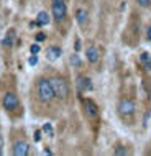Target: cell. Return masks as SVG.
I'll return each mask as SVG.
<instances>
[{
  "label": "cell",
  "instance_id": "cell-1",
  "mask_svg": "<svg viewBox=\"0 0 151 156\" xmlns=\"http://www.w3.org/2000/svg\"><path fill=\"white\" fill-rule=\"evenodd\" d=\"M36 90H38V97H40L41 102L48 104L54 99V90H53V86H51L49 79H40L38 86H36Z\"/></svg>",
  "mask_w": 151,
  "mask_h": 156
},
{
  "label": "cell",
  "instance_id": "cell-2",
  "mask_svg": "<svg viewBox=\"0 0 151 156\" xmlns=\"http://www.w3.org/2000/svg\"><path fill=\"white\" fill-rule=\"evenodd\" d=\"M51 86H53V90H54V97H58V99H61V100L68 99L69 86L62 77H53L51 79Z\"/></svg>",
  "mask_w": 151,
  "mask_h": 156
},
{
  "label": "cell",
  "instance_id": "cell-3",
  "mask_svg": "<svg viewBox=\"0 0 151 156\" xmlns=\"http://www.w3.org/2000/svg\"><path fill=\"white\" fill-rule=\"evenodd\" d=\"M135 108L136 105L132 99H120L118 100V105H117V112L121 119H128V117H133L135 113Z\"/></svg>",
  "mask_w": 151,
  "mask_h": 156
},
{
  "label": "cell",
  "instance_id": "cell-4",
  "mask_svg": "<svg viewBox=\"0 0 151 156\" xmlns=\"http://www.w3.org/2000/svg\"><path fill=\"white\" fill-rule=\"evenodd\" d=\"M51 13H53L54 22H58V23H61L62 20L66 18V15H68V7H66L64 0H53Z\"/></svg>",
  "mask_w": 151,
  "mask_h": 156
},
{
  "label": "cell",
  "instance_id": "cell-5",
  "mask_svg": "<svg viewBox=\"0 0 151 156\" xmlns=\"http://www.w3.org/2000/svg\"><path fill=\"white\" fill-rule=\"evenodd\" d=\"M82 107H84V112H86V115H87V119H90V120H97L99 119V105L94 102V100H90V99H82Z\"/></svg>",
  "mask_w": 151,
  "mask_h": 156
},
{
  "label": "cell",
  "instance_id": "cell-6",
  "mask_svg": "<svg viewBox=\"0 0 151 156\" xmlns=\"http://www.w3.org/2000/svg\"><path fill=\"white\" fill-rule=\"evenodd\" d=\"M2 105H3L5 110H15V108H18L20 100H18V97H16V94H13V92H7V94L3 95Z\"/></svg>",
  "mask_w": 151,
  "mask_h": 156
},
{
  "label": "cell",
  "instance_id": "cell-7",
  "mask_svg": "<svg viewBox=\"0 0 151 156\" xmlns=\"http://www.w3.org/2000/svg\"><path fill=\"white\" fill-rule=\"evenodd\" d=\"M76 86H77L79 92H89V90L94 89L90 77H87V76H77V79H76Z\"/></svg>",
  "mask_w": 151,
  "mask_h": 156
},
{
  "label": "cell",
  "instance_id": "cell-8",
  "mask_svg": "<svg viewBox=\"0 0 151 156\" xmlns=\"http://www.w3.org/2000/svg\"><path fill=\"white\" fill-rule=\"evenodd\" d=\"M12 153H13L15 156H26L28 153H30V146H28L26 141H15L13 146H12Z\"/></svg>",
  "mask_w": 151,
  "mask_h": 156
},
{
  "label": "cell",
  "instance_id": "cell-9",
  "mask_svg": "<svg viewBox=\"0 0 151 156\" xmlns=\"http://www.w3.org/2000/svg\"><path fill=\"white\" fill-rule=\"evenodd\" d=\"M62 56V49L58 48V46H49L46 49V59L48 61H58Z\"/></svg>",
  "mask_w": 151,
  "mask_h": 156
},
{
  "label": "cell",
  "instance_id": "cell-10",
  "mask_svg": "<svg viewBox=\"0 0 151 156\" xmlns=\"http://www.w3.org/2000/svg\"><path fill=\"white\" fill-rule=\"evenodd\" d=\"M86 56H87V61L90 62V64H95L99 59H100V54H99V49L95 48V46H89V48L86 49Z\"/></svg>",
  "mask_w": 151,
  "mask_h": 156
},
{
  "label": "cell",
  "instance_id": "cell-11",
  "mask_svg": "<svg viewBox=\"0 0 151 156\" xmlns=\"http://www.w3.org/2000/svg\"><path fill=\"white\" fill-rule=\"evenodd\" d=\"M76 22L79 23V27H86L87 22H89V12L86 8H79L76 12Z\"/></svg>",
  "mask_w": 151,
  "mask_h": 156
},
{
  "label": "cell",
  "instance_id": "cell-12",
  "mask_svg": "<svg viewBox=\"0 0 151 156\" xmlns=\"http://www.w3.org/2000/svg\"><path fill=\"white\" fill-rule=\"evenodd\" d=\"M13 44H15V30H8L5 38L2 40V46H5V48H12Z\"/></svg>",
  "mask_w": 151,
  "mask_h": 156
},
{
  "label": "cell",
  "instance_id": "cell-13",
  "mask_svg": "<svg viewBox=\"0 0 151 156\" xmlns=\"http://www.w3.org/2000/svg\"><path fill=\"white\" fill-rule=\"evenodd\" d=\"M38 27H46V25L49 23V15L46 13V12H40V13L36 15V22H35Z\"/></svg>",
  "mask_w": 151,
  "mask_h": 156
},
{
  "label": "cell",
  "instance_id": "cell-14",
  "mask_svg": "<svg viewBox=\"0 0 151 156\" xmlns=\"http://www.w3.org/2000/svg\"><path fill=\"white\" fill-rule=\"evenodd\" d=\"M140 62L145 66V69H151V56L148 53H141L140 54Z\"/></svg>",
  "mask_w": 151,
  "mask_h": 156
},
{
  "label": "cell",
  "instance_id": "cell-15",
  "mask_svg": "<svg viewBox=\"0 0 151 156\" xmlns=\"http://www.w3.org/2000/svg\"><path fill=\"white\" fill-rule=\"evenodd\" d=\"M43 132L48 135V136H53V133H54V132H53V125H51V123H44V125H43Z\"/></svg>",
  "mask_w": 151,
  "mask_h": 156
},
{
  "label": "cell",
  "instance_id": "cell-16",
  "mask_svg": "<svg viewBox=\"0 0 151 156\" xmlns=\"http://www.w3.org/2000/svg\"><path fill=\"white\" fill-rule=\"evenodd\" d=\"M71 64L76 66V67H79V66H81V58H79L77 54H72V56H71Z\"/></svg>",
  "mask_w": 151,
  "mask_h": 156
},
{
  "label": "cell",
  "instance_id": "cell-17",
  "mask_svg": "<svg viewBox=\"0 0 151 156\" xmlns=\"http://www.w3.org/2000/svg\"><path fill=\"white\" fill-rule=\"evenodd\" d=\"M113 153H115L117 156H127V154H128V151L125 150L123 146H117V150L113 151Z\"/></svg>",
  "mask_w": 151,
  "mask_h": 156
},
{
  "label": "cell",
  "instance_id": "cell-18",
  "mask_svg": "<svg viewBox=\"0 0 151 156\" xmlns=\"http://www.w3.org/2000/svg\"><path fill=\"white\" fill-rule=\"evenodd\" d=\"M41 138H43V130H36L35 135H33V140H35L36 143H40Z\"/></svg>",
  "mask_w": 151,
  "mask_h": 156
},
{
  "label": "cell",
  "instance_id": "cell-19",
  "mask_svg": "<svg viewBox=\"0 0 151 156\" xmlns=\"http://www.w3.org/2000/svg\"><path fill=\"white\" fill-rule=\"evenodd\" d=\"M40 51H41V48H40V44H38V43H35V44L30 46V53H31V54H38Z\"/></svg>",
  "mask_w": 151,
  "mask_h": 156
},
{
  "label": "cell",
  "instance_id": "cell-20",
  "mask_svg": "<svg viewBox=\"0 0 151 156\" xmlns=\"http://www.w3.org/2000/svg\"><path fill=\"white\" fill-rule=\"evenodd\" d=\"M28 64L30 66H36L38 64V54H31L30 59H28Z\"/></svg>",
  "mask_w": 151,
  "mask_h": 156
},
{
  "label": "cell",
  "instance_id": "cell-21",
  "mask_svg": "<svg viewBox=\"0 0 151 156\" xmlns=\"http://www.w3.org/2000/svg\"><path fill=\"white\" fill-rule=\"evenodd\" d=\"M136 3H138L140 7L146 8V7H149V5H151V0H136Z\"/></svg>",
  "mask_w": 151,
  "mask_h": 156
},
{
  "label": "cell",
  "instance_id": "cell-22",
  "mask_svg": "<svg viewBox=\"0 0 151 156\" xmlns=\"http://www.w3.org/2000/svg\"><path fill=\"white\" fill-rule=\"evenodd\" d=\"M44 40H46L44 33H38V35H36V41H44Z\"/></svg>",
  "mask_w": 151,
  "mask_h": 156
},
{
  "label": "cell",
  "instance_id": "cell-23",
  "mask_svg": "<svg viewBox=\"0 0 151 156\" xmlns=\"http://www.w3.org/2000/svg\"><path fill=\"white\" fill-rule=\"evenodd\" d=\"M146 40H148V41H151V27H148V28H146Z\"/></svg>",
  "mask_w": 151,
  "mask_h": 156
},
{
  "label": "cell",
  "instance_id": "cell-24",
  "mask_svg": "<svg viewBox=\"0 0 151 156\" xmlns=\"http://www.w3.org/2000/svg\"><path fill=\"white\" fill-rule=\"evenodd\" d=\"M74 48H76V51H79V49H81V40H76V44H74Z\"/></svg>",
  "mask_w": 151,
  "mask_h": 156
},
{
  "label": "cell",
  "instance_id": "cell-25",
  "mask_svg": "<svg viewBox=\"0 0 151 156\" xmlns=\"http://www.w3.org/2000/svg\"><path fill=\"white\" fill-rule=\"evenodd\" d=\"M3 153V151H2V145H0V154H2Z\"/></svg>",
  "mask_w": 151,
  "mask_h": 156
}]
</instances>
